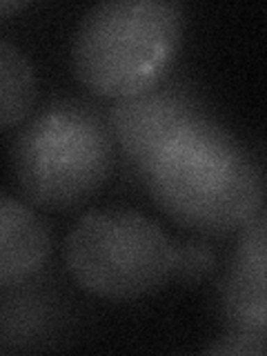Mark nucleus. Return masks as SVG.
Segmentation results:
<instances>
[{
  "instance_id": "1a4fd4ad",
  "label": "nucleus",
  "mask_w": 267,
  "mask_h": 356,
  "mask_svg": "<svg viewBox=\"0 0 267 356\" xmlns=\"http://www.w3.org/2000/svg\"><path fill=\"white\" fill-rule=\"evenodd\" d=\"M216 256L211 248L203 241H187L176 245L174 259V276L183 283H200L203 278L214 270Z\"/></svg>"
},
{
  "instance_id": "0eeeda50",
  "label": "nucleus",
  "mask_w": 267,
  "mask_h": 356,
  "mask_svg": "<svg viewBox=\"0 0 267 356\" xmlns=\"http://www.w3.org/2000/svg\"><path fill=\"white\" fill-rule=\"evenodd\" d=\"M51 252L49 229L27 203L0 194V285L38 274Z\"/></svg>"
},
{
  "instance_id": "20e7f679",
  "label": "nucleus",
  "mask_w": 267,
  "mask_h": 356,
  "mask_svg": "<svg viewBox=\"0 0 267 356\" xmlns=\"http://www.w3.org/2000/svg\"><path fill=\"white\" fill-rule=\"evenodd\" d=\"M176 245L149 216L134 209L85 214L65 241V263L85 292L136 300L174 278Z\"/></svg>"
},
{
  "instance_id": "423d86ee",
  "label": "nucleus",
  "mask_w": 267,
  "mask_h": 356,
  "mask_svg": "<svg viewBox=\"0 0 267 356\" xmlns=\"http://www.w3.org/2000/svg\"><path fill=\"white\" fill-rule=\"evenodd\" d=\"M261 211L241 229V238L220 289L222 314L232 334L265 341L267 327V236Z\"/></svg>"
},
{
  "instance_id": "9d476101",
  "label": "nucleus",
  "mask_w": 267,
  "mask_h": 356,
  "mask_svg": "<svg viewBox=\"0 0 267 356\" xmlns=\"http://www.w3.org/2000/svg\"><path fill=\"white\" fill-rule=\"evenodd\" d=\"M22 7H27V3H0V16H7L11 11H20Z\"/></svg>"
},
{
  "instance_id": "f03ea898",
  "label": "nucleus",
  "mask_w": 267,
  "mask_h": 356,
  "mask_svg": "<svg viewBox=\"0 0 267 356\" xmlns=\"http://www.w3.org/2000/svg\"><path fill=\"white\" fill-rule=\"evenodd\" d=\"M185 31V9L172 0H109L83 16L72 44L74 74L103 98L152 89L170 70Z\"/></svg>"
},
{
  "instance_id": "7ed1b4c3",
  "label": "nucleus",
  "mask_w": 267,
  "mask_h": 356,
  "mask_svg": "<svg viewBox=\"0 0 267 356\" xmlns=\"http://www.w3.org/2000/svg\"><path fill=\"white\" fill-rule=\"evenodd\" d=\"M114 136L94 109L58 103L31 118L11 147L20 192L42 209H74L107 183Z\"/></svg>"
},
{
  "instance_id": "6e6552de",
  "label": "nucleus",
  "mask_w": 267,
  "mask_h": 356,
  "mask_svg": "<svg viewBox=\"0 0 267 356\" xmlns=\"http://www.w3.org/2000/svg\"><path fill=\"white\" fill-rule=\"evenodd\" d=\"M36 72L16 44L0 40V131L25 122L36 103Z\"/></svg>"
},
{
  "instance_id": "f257e3e1",
  "label": "nucleus",
  "mask_w": 267,
  "mask_h": 356,
  "mask_svg": "<svg viewBox=\"0 0 267 356\" xmlns=\"http://www.w3.org/2000/svg\"><path fill=\"white\" fill-rule=\"evenodd\" d=\"M145 176L154 203L192 232L225 236L263 211L261 167L229 131L205 116L176 134Z\"/></svg>"
},
{
  "instance_id": "39448f33",
  "label": "nucleus",
  "mask_w": 267,
  "mask_h": 356,
  "mask_svg": "<svg viewBox=\"0 0 267 356\" xmlns=\"http://www.w3.org/2000/svg\"><path fill=\"white\" fill-rule=\"evenodd\" d=\"M198 118L203 114L185 96L152 87L120 98L111 109L109 129L127 159L145 174L165 145Z\"/></svg>"
}]
</instances>
